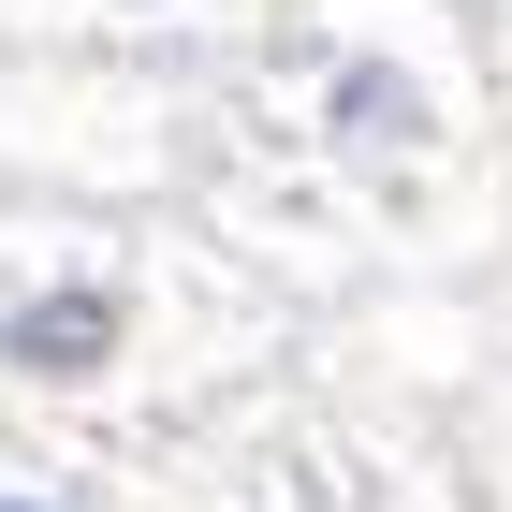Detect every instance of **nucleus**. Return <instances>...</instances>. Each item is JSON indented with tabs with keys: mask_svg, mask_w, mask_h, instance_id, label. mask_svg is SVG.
<instances>
[{
	"mask_svg": "<svg viewBox=\"0 0 512 512\" xmlns=\"http://www.w3.org/2000/svg\"><path fill=\"white\" fill-rule=\"evenodd\" d=\"M132 352V264L118 249H15L0 264V381H30V395H88V381H118Z\"/></svg>",
	"mask_w": 512,
	"mask_h": 512,
	"instance_id": "1",
	"label": "nucleus"
},
{
	"mask_svg": "<svg viewBox=\"0 0 512 512\" xmlns=\"http://www.w3.org/2000/svg\"><path fill=\"white\" fill-rule=\"evenodd\" d=\"M0 512H59V498H30V483H0Z\"/></svg>",
	"mask_w": 512,
	"mask_h": 512,
	"instance_id": "4",
	"label": "nucleus"
},
{
	"mask_svg": "<svg viewBox=\"0 0 512 512\" xmlns=\"http://www.w3.org/2000/svg\"><path fill=\"white\" fill-rule=\"evenodd\" d=\"M118 15H205V0H118Z\"/></svg>",
	"mask_w": 512,
	"mask_h": 512,
	"instance_id": "3",
	"label": "nucleus"
},
{
	"mask_svg": "<svg viewBox=\"0 0 512 512\" xmlns=\"http://www.w3.org/2000/svg\"><path fill=\"white\" fill-rule=\"evenodd\" d=\"M293 88H308V147L352 161V176H395V161L454 147V103L395 30H308L293 44Z\"/></svg>",
	"mask_w": 512,
	"mask_h": 512,
	"instance_id": "2",
	"label": "nucleus"
}]
</instances>
